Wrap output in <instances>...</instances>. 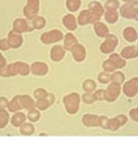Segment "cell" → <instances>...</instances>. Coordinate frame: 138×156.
<instances>
[{"label": "cell", "instance_id": "obj_12", "mask_svg": "<svg viewBox=\"0 0 138 156\" xmlns=\"http://www.w3.org/2000/svg\"><path fill=\"white\" fill-rule=\"evenodd\" d=\"M34 29V26L29 27L26 20L24 19H16L13 23V30L15 32H17V34H23L25 31H31Z\"/></svg>", "mask_w": 138, "mask_h": 156}, {"label": "cell", "instance_id": "obj_48", "mask_svg": "<svg viewBox=\"0 0 138 156\" xmlns=\"http://www.w3.org/2000/svg\"><path fill=\"white\" fill-rule=\"evenodd\" d=\"M7 65V62H5V57L2 56V54L0 53V68L1 67H3V66H5Z\"/></svg>", "mask_w": 138, "mask_h": 156}, {"label": "cell", "instance_id": "obj_24", "mask_svg": "<svg viewBox=\"0 0 138 156\" xmlns=\"http://www.w3.org/2000/svg\"><path fill=\"white\" fill-rule=\"evenodd\" d=\"M109 59L112 60L113 64L117 66L118 69L123 68V67H125V65H126V60H125L121 55H118V54H115V53L110 54V57H109Z\"/></svg>", "mask_w": 138, "mask_h": 156}, {"label": "cell", "instance_id": "obj_20", "mask_svg": "<svg viewBox=\"0 0 138 156\" xmlns=\"http://www.w3.org/2000/svg\"><path fill=\"white\" fill-rule=\"evenodd\" d=\"M63 24L68 30L77 29V20L72 14H67L63 17Z\"/></svg>", "mask_w": 138, "mask_h": 156}, {"label": "cell", "instance_id": "obj_17", "mask_svg": "<svg viewBox=\"0 0 138 156\" xmlns=\"http://www.w3.org/2000/svg\"><path fill=\"white\" fill-rule=\"evenodd\" d=\"M82 123L88 127L99 126V116L95 114H85L82 117Z\"/></svg>", "mask_w": 138, "mask_h": 156}, {"label": "cell", "instance_id": "obj_28", "mask_svg": "<svg viewBox=\"0 0 138 156\" xmlns=\"http://www.w3.org/2000/svg\"><path fill=\"white\" fill-rule=\"evenodd\" d=\"M81 5V0H67L66 7L70 12H76Z\"/></svg>", "mask_w": 138, "mask_h": 156}, {"label": "cell", "instance_id": "obj_21", "mask_svg": "<svg viewBox=\"0 0 138 156\" xmlns=\"http://www.w3.org/2000/svg\"><path fill=\"white\" fill-rule=\"evenodd\" d=\"M78 43V40L77 38L74 37L72 34H66L65 36V39H64V48L66 51H71V48H74L76 44Z\"/></svg>", "mask_w": 138, "mask_h": 156}, {"label": "cell", "instance_id": "obj_2", "mask_svg": "<svg viewBox=\"0 0 138 156\" xmlns=\"http://www.w3.org/2000/svg\"><path fill=\"white\" fill-rule=\"evenodd\" d=\"M80 95L78 93H71V94L67 95L64 97V106L66 111L69 114H76L80 107Z\"/></svg>", "mask_w": 138, "mask_h": 156}, {"label": "cell", "instance_id": "obj_29", "mask_svg": "<svg viewBox=\"0 0 138 156\" xmlns=\"http://www.w3.org/2000/svg\"><path fill=\"white\" fill-rule=\"evenodd\" d=\"M121 126H122V125H121V123L119 122V119H118L117 117L108 119V126H107V129H109V130L115 131V130H118Z\"/></svg>", "mask_w": 138, "mask_h": 156}, {"label": "cell", "instance_id": "obj_30", "mask_svg": "<svg viewBox=\"0 0 138 156\" xmlns=\"http://www.w3.org/2000/svg\"><path fill=\"white\" fill-rule=\"evenodd\" d=\"M9 122V113L5 111V109H0V128L7 126Z\"/></svg>", "mask_w": 138, "mask_h": 156}, {"label": "cell", "instance_id": "obj_49", "mask_svg": "<svg viewBox=\"0 0 138 156\" xmlns=\"http://www.w3.org/2000/svg\"><path fill=\"white\" fill-rule=\"evenodd\" d=\"M123 1L126 3V2H131V1H133V0H123Z\"/></svg>", "mask_w": 138, "mask_h": 156}, {"label": "cell", "instance_id": "obj_26", "mask_svg": "<svg viewBox=\"0 0 138 156\" xmlns=\"http://www.w3.org/2000/svg\"><path fill=\"white\" fill-rule=\"evenodd\" d=\"M105 20L108 23L114 24L119 20V12L117 10H107V12L105 13Z\"/></svg>", "mask_w": 138, "mask_h": 156}, {"label": "cell", "instance_id": "obj_18", "mask_svg": "<svg viewBox=\"0 0 138 156\" xmlns=\"http://www.w3.org/2000/svg\"><path fill=\"white\" fill-rule=\"evenodd\" d=\"M121 56L124 59H131L138 56V48L136 46H126L121 51Z\"/></svg>", "mask_w": 138, "mask_h": 156}, {"label": "cell", "instance_id": "obj_43", "mask_svg": "<svg viewBox=\"0 0 138 156\" xmlns=\"http://www.w3.org/2000/svg\"><path fill=\"white\" fill-rule=\"evenodd\" d=\"M129 116H131V119H133V121L138 122V107L135 109H132V110L129 111Z\"/></svg>", "mask_w": 138, "mask_h": 156}, {"label": "cell", "instance_id": "obj_9", "mask_svg": "<svg viewBox=\"0 0 138 156\" xmlns=\"http://www.w3.org/2000/svg\"><path fill=\"white\" fill-rule=\"evenodd\" d=\"M98 22L96 19L94 17L92 13H91L90 10H84L82 11L80 14H79V17H78V23L79 25L81 26H84V25H88V24H94Z\"/></svg>", "mask_w": 138, "mask_h": 156}, {"label": "cell", "instance_id": "obj_33", "mask_svg": "<svg viewBox=\"0 0 138 156\" xmlns=\"http://www.w3.org/2000/svg\"><path fill=\"white\" fill-rule=\"evenodd\" d=\"M124 79H125L124 74H123L121 71H117L113 74H111V82L118 83V84H120V85L124 82Z\"/></svg>", "mask_w": 138, "mask_h": 156}, {"label": "cell", "instance_id": "obj_27", "mask_svg": "<svg viewBox=\"0 0 138 156\" xmlns=\"http://www.w3.org/2000/svg\"><path fill=\"white\" fill-rule=\"evenodd\" d=\"M20 133L22 135H25V136H30L34 133V127L32 124L30 123H24L21 127H20Z\"/></svg>", "mask_w": 138, "mask_h": 156}, {"label": "cell", "instance_id": "obj_44", "mask_svg": "<svg viewBox=\"0 0 138 156\" xmlns=\"http://www.w3.org/2000/svg\"><path fill=\"white\" fill-rule=\"evenodd\" d=\"M9 107V100L5 97H0V109H7Z\"/></svg>", "mask_w": 138, "mask_h": 156}, {"label": "cell", "instance_id": "obj_19", "mask_svg": "<svg viewBox=\"0 0 138 156\" xmlns=\"http://www.w3.org/2000/svg\"><path fill=\"white\" fill-rule=\"evenodd\" d=\"M94 31H95V34L100 38H106L109 34L108 27L103 23H100V22L94 23Z\"/></svg>", "mask_w": 138, "mask_h": 156}, {"label": "cell", "instance_id": "obj_1", "mask_svg": "<svg viewBox=\"0 0 138 156\" xmlns=\"http://www.w3.org/2000/svg\"><path fill=\"white\" fill-rule=\"evenodd\" d=\"M34 108H36V102L28 95H19V96H15L9 102V107H8L10 112H19V111L23 110V109L29 111Z\"/></svg>", "mask_w": 138, "mask_h": 156}, {"label": "cell", "instance_id": "obj_37", "mask_svg": "<svg viewBox=\"0 0 138 156\" xmlns=\"http://www.w3.org/2000/svg\"><path fill=\"white\" fill-rule=\"evenodd\" d=\"M27 117H28V119H29L30 122H37L38 119H40V112L38 110H36V109L29 110V111H28Z\"/></svg>", "mask_w": 138, "mask_h": 156}, {"label": "cell", "instance_id": "obj_15", "mask_svg": "<svg viewBox=\"0 0 138 156\" xmlns=\"http://www.w3.org/2000/svg\"><path fill=\"white\" fill-rule=\"evenodd\" d=\"M89 10H90L91 13L94 15V17L97 20V21H98L101 16L103 15V5H101L99 2H97V1H93V2H91L90 5H89Z\"/></svg>", "mask_w": 138, "mask_h": 156}, {"label": "cell", "instance_id": "obj_4", "mask_svg": "<svg viewBox=\"0 0 138 156\" xmlns=\"http://www.w3.org/2000/svg\"><path fill=\"white\" fill-rule=\"evenodd\" d=\"M63 39H64V34L58 29L50 30L48 32H44L41 36V42L44 44L56 43V42H60Z\"/></svg>", "mask_w": 138, "mask_h": 156}, {"label": "cell", "instance_id": "obj_47", "mask_svg": "<svg viewBox=\"0 0 138 156\" xmlns=\"http://www.w3.org/2000/svg\"><path fill=\"white\" fill-rule=\"evenodd\" d=\"M46 99H48V101L50 102L51 106L54 103V95L53 94H48V95H46Z\"/></svg>", "mask_w": 138, "mask_h": 156}, {"label": "cell", "instance_id": "obj_7", "mask_svg": "<svg viewBox=\"0 0 138 156\" xmlns=\"http://www.w3.org/2000/svg\"><path fill=\"white\" fill-rule=\"evenodd\" d=\"M120 93H121V86H120V84L112 82L107 87V90H105V100H107L108 102H112V101H114L119 97Z\"/></svg>", "mask_w": 138, "mask_h": 156}, {"label": "cell", "instance_id": "obj_42", "mask_svg": "<svg viewBox=\"0 0 138 156\" xmlns=\"http://www.w3.org/2000/svg\"><path fill=\"white\" fill-rule=\"evenodd\" d=\"M10 48V44L8 42V39H1L0 40V50L1 51H8Z\"/></svg>", "mask_w": 138, "mask_h": 156}, {"label": "cell", "instance_id": "obj_13", "mask_svg": "<svg viewBox=\"0 0 138 156\" xmlns=\"http://www.w3.org/2000/svg\"><path fill=\"white\" fill-rule=\"evenodd\" d=\"M70 52H71L72 57H74V59L76 60V62H83V60L85 59L86 52H85L84 46L81 45V44L77 43L76 45L71 48V51H70Z\"/></svg>", "mask_w": 138, "mask_h": 156}, {"label": "cell", "instance_id": "obj_11", "mask_svg": "<svg viewBox=\"0 0 138 156\" xmlns=\"http://www.w3.org/2000/svg\"><path fill=\"white\" fill-rule=\"evenodd\" d=\"M8 42L10 44L11 48H17L22 45L23 43V37L21 36V34H17L14 30H11L8 34Z\"/></svg>", "mask_w": 138, "mask_h": 156}, {"label": "cell", "instance_id": "obj_41", "mask_svg": "<svg viewBox=\"0 0 138 156\" xmlns=\"http://www.w3.org/2000/svg\"><path fill=\"white\" fill-rule=\"evenodd\" d=\"M99 126L103 129H107L108 126V117L103 115V116H99Z\"/></svg>", "mask_w": 138, "mask_h": 156}, {"label": "cell", "instance_id": "obj_39", "mask_svg": "<svg viewBox=\"0 0 138 156\" xmlns=\"http://www.w3.org/2000/svg\"><path fill=\"white\" fill-rule=\"evenodd\" d=\"M105 8L107 10H117L119 8V1L118 0H108L105 3Z\"/></svg>", "mask_w": 138, "mask_h": 156}, {"label": "cell", "instance_id": "obj_34", "mask_svg": "<svg viewBox=\"0 0 138 156\" xmlns=\"http://www.w3.org/2000/svg\"><path fill=\"white\" fill-rule=\"evenodd\" d=\"M32 26H34V29H42V28L45 26V20H44L42 16H37V17L34 20Z\"/></svg>", "mask_w": 138, "mask_h": 156}, {"label": "cell", "instance_id": "obj_16", "mask_svg": "<svg viewBox=\"0 0 138 156\" xmlns=\"http://www.w3.org/2000/svg\"><path fill=\"white\" fill-rule=\"evenodd\" d=\"M17 73V70H16L15 62L14 64L5 65V66L1 67L0 68V76H3V78H8V76H14Z\"/></svg>", "mask_w": 138, "mask_h": 156}, {"label": "cell", "instance_id": "obj_31", "mask_svg": "<svg viewBox=\"0 0 138 156\" xmlns=\"http://www.w3.org/2000/svg\"><path fill=\"white\" fill-rule=\"evenodd\" d=\"M83 90H84L85 92L93 93L95 90H96V83H95L93 80L84 81V83H83Z\"/></svg>", "mask_w": 138, "mask_h": 156}, {"label": "cell", "instance_id": "obj_36", "mask_svg": "<svg viewBox=\"0 0 138 156\" xmlns=\"http://www.w3.org/2000/svg\"><path fill=\"white\" fill-rule=\"evenodd\" d=\"M95 100H96V97H95V94H93V93L86 92L85 94L82 95V101L84 103L91 105V103H94Z\"/></svg>", "mask_w": 138, "mask_h": 156}, {"label": "cell", "instance_id": "obj_38", "mask_svg": "<svg viewBox=\"0 0 138 156\" xmlns=\"http://www.w3.org/2000/svg\"><path fill=\"white\" fill-rule=\"evenodd\" d=\"M98 81L103 84H107L111 81V76H110V72H107V71H103L101 73L98 74Z\"/></svg>", "mask_w": 138, "mask_h": 156}, {"label": "cell", "instance_id": "obj_3", "mask_svg": "<svg viewBox=\"0 0 138 156\" xmlns=\"http://www.w3.org/2000/svg\"><path fill=\"white\" fill-rule=\"evenodd\" d=\"M120 14H121L123 17H125V19L135 20V17L138 14V1L133 0L131 2H126L124 5L121 7V9H120Z\"/></svg>", "mask_w": 138, "mask_h": 156}, {"label": "cell", "instance_id": "obj_5", "mask_svg": "<svg viewBox=\"0 0 138 156\" xmlns=\"http://www.w3.org/2000/svg\"><path fill=\"white\" fill-rule=\"evenodd\" d=\"M40 7L39 0H27V5L24 8V15L28 20L34 21L38 16V10Z\"/></svg>", "mask_w": 138, "mask_h": 156}, {"label": "cell", "instance_id": "obj_45", "mask_svg": "<svg viewBox=\"0 0 138 156\" xmlns=\"http://www.w3.org/2000/svg\"><path fill=\"white\" fill-rule=\"evenodd\" d=\"M95 97H96V100H103L105 99V90H99L95 92Z\"/></svg>", "mask_w": 138, "mask_h": 156}, {"label": "cell", "instance_id": "obj_14", "mask_svg": "<svg viewBox=\"0 0 138 156\" xmlns=\"http://www.w3.org/2000/svg\"><path fill=\"white\" fill-rule=\"evenodd\" d=\"M65 48H63V46L60 45H55L52 48V50H51V54H50V57L51 59L53 60V62H60V60L64 58L65 56Z\"/></svg>", "mask_w": 138, "mask_h": 156}, {"label": "cell", "instance_id": "obj_10", "mask_svg": "<svg viewBox=\"0 0 138 156\" xmlns=\"http://www.w3.org/2000/svg\"><path fill=\"white\" fill-rule=\"evenodd\" d=\"M30 72L34 76H45L49 72V67L42 62H36L30 66Z\"/></svg>", "mask_w": 138, "mask_h": 156}, {"label": "cell", "instance_id": "obj_25", "mask_svg": "<svg viewBox=\"0 0 138 156\" xmlns=\"http://www.w3.org/2000/svg\"><path fill=\"white\" fill-rule=\"evenodd\" d=\"M15 66H16V70H17V73L19 74H21V76H26L29 74L30 67L28 66L27 64L22 62H15Z\"/></svg>", "mask_w": 138, "mask_h": 156}, {"label": "cell", "instance_id": "obj_51", "mask_svg": "<svg viewBox=\"0 0 138 156\" xmlns=\"http://www.w3.org/2000/svg\"><path fill=\"white\" fill-rule=\"evenodd\" d=\"M137 48H138V44H137Z\"/></svg>", "mask_w": 138, "mask_h": 156}, {"label": "cell", "instance_id": "obj_32", "mask_svg": "<svg viewBox=\"0 0 138 156\" xmlns=\"http://www.w3.org/2000/svg\"><path fill=\"white\" fill-rule=\"evenodd\" d=\"M50 102L48 101L46 99V96L44 98H41V99H37V102H36V108H38L39 110H45L50 107Z\"/></svg>", "mask_w": 138, "mask_h": 156}, {"label": "cell", "instance_id": "obj_40", "mask_svg": "<svg viewBox=\"0 0 138 156\" xmlns=\"http://www.w3.org/2000/svg\"><path fill=\"white\" fill-rule=\"evenodd\" d=\"M48 95V93H46L45 90H43V88H38V90H36L34 92V97L36 99H41V98H44V97Z\"/></svg>", "mask_w": 138, "mask_h": 156}, {"label": "cell", "instance_id": "obj_35", "mask_svg": "<svg viewBox=\"0 0 138 156\" xmlns=\"http://www.w3.org/2000/svg\"><path fill=\"white\" fill-rule=\"evenodd\" d=\"M103 69L107 72H113V71H115V69H118V68H117V66L113 64L112 60L108 59V60H105V62H103Z\"/></svg>", "mask_w": 138, "mask_h": 156}, {"label": "cell", "instance_id": "obj_6", "mask_svg": "<svg viewBox=\"0 0 138 156\" xmlns=\"http://www.w3.org/2000/svg\"><path fill=\"white\" fill-rule=\"evenodd\" d=\"M118 38L113 34H108L105 41L100 44V52L103 54H111L118 45Z\"/></svg>", "mask_w": 138, "mask_h": 156}, {"label": "cell", "instance_id": "obj_46", "mask_svg": "<svg viewBox=\"0 0 138 156\" xmlns=\"http://www.w3.org/2000/svg\"><path fill=\"white\" fill-rule=\"evenodd\" d=\"M117 119H119V122L121 123V125H124V124H126V122H127V117L125 116V115H118L117 116Z\"/></svg>", "mask_w": 138, "mask_h": 156}, {"label": "cell", "instance_id": "obj_22", "mask_svg": "<svg viewBox=\"0 0 138 156\" xmlns=\"http://www.w3.org/2000/svg\"><path fill=\"white\" fill-rule=\"evenodd\" d=\"M25 121H26V115L23 112H20L19 111V112H15L13 114V116L11 119V124L15 127H21L25 123Z\"/></svg>", "mask_w": 138, "mask_h": 156}, {"label": "cell", "instance_id": "obj_50", "mask_svg": "<svg viewBox=\"0 0 138 156\" xmlns=\"http://www.w3.org/2000/svg\"><path fill=\"white\" fill-rule=\"evenodd\" d=\"M135 21H137V22H138V14H137V16L135 17Z\"/></svg>", "mask_w": 138, "mask_h": 156}, {"label": "cell", "instance_id": "obj_8", "mask_svg": "<svg viewBox=\"0 0 138 156\" xmlns=\"http://www.w3.org/2000/svg\"><path fill=\"white\" fill-rule=\"evenodd\" d=\"M123 93L127 97H135L138 94V78H133L123 85Z\"/></svg>", "mask_w": 138, "mask_h": 156}, {"label": "cell", "instance_id": "obj_23", "mask_svg": "<svg viewBox=\"0 0 138 156\" xmlns=\"http://www.w3.org/2000/svg\"><path fill=\"white\" fill-rule=\"evenodd\" d=\"M123 38L129 42H135L138 38L137 31L133 27H127L123 30Z\"/></svg>", "mask_w": 138, "mask_h": 156}]
</instances>
